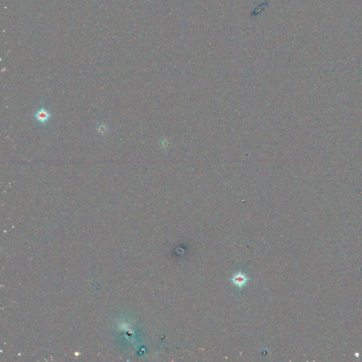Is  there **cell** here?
Returning a JSON list of instances; mask_svg holds the SVG:
<instances>
[{
	"mask_svg": "<svg viewBox=\"0 0 362 362\" xmlns=\"http://www.w3.org/2000/svg\"><path fill=\"white\" fill-rule=\"evenodd\" d=\"M233 283L238 287L241 288L246 285V284L248 282V278L246 277V274L243 272H238L234 276V277L231 279Z\"/></svg>",
	"mask_w": 362,
	"mask_h": 362,
	"instance_id": "obj_1",
	"label": "cell"
},
{
	"mask_svg": "<svg viewBox=\"0 0 362 362\" xmlns=\"http://www.w3.org/2000/svg\"><path fill=\"white\" fill-rule=\"evenodd\" d=\"M51 114L45 108H41L37 111L35 114V118L39 122L46 123L49 120Z\"/></svg>",
	"mask_w": 362,
	"mask_h": 362,
	"instance_id": "obj_2",
	"label": "cell"
},
{
	"mask_svg": "<svg viewBox=\"0 0 362 362\" xmlns=\"http://www.w3.org/2000/svg\"><path fill=\"white\" fill-rule=\"evenodd\" d=\"M106 128L104 127V126L100 125V127L98 128V131L100 132H105V131H106Z\"/></svg>",
	"mask_w": 362,
	"mask_h": 362,
	"instance_id": "obj_3",
	"label": "cell"
}]
</instances>
